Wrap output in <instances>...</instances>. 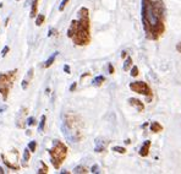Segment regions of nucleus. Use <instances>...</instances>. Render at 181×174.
<instances>
[{"label":"nucleus","instance_id":"26","mask_svg":"<svg viewBox=\"0 0 181 174\" xmlns=\"http://www.w3.org/2000/svg\"><path fill=\"white\" fill-rule=\"evenodd\" d=\"M64 71L67 72V74H70V66L69 65H64Z\"/></svg>","mask_w":181,"mask_h":174},{"label":"nucleus","instance_id":"29","mask_svg":"<svg viewBox=\"0 0 181 174\" xmlns=\"http://www.w3.org/2000/svg\"><path fill=\"white\" fill-rule=\"evenodd\" d=\"M126 56H127V52H125V50H124V52L121 53V58H123V59H125Z\"/></svg>","mask_w":181,"mask_h":174},{"label":"nucleus","instance_id":"19","mask_svg":"<svg viewBox=\"0 0 181 174\" xmlns=\"http://www.w3.org/2000/svg\"><path fill=\"white\" fill-rule=\"evenodd\" d=\"M70 1V0H63L61 1V4H60V6H59V11H63L64 9H65V6L67 5V3Z\"/></svg>","mask_w":181,"mask_h":174},{"label":"nucleus","instance_id":"11","mask_svg":"<svg viewBox=\"0 0 181 174\" xmlns=\"http://www.w3.org/2000/svg\"><path fill=\"white\" fill-rule=\"evenodd\" d=\"M38 3L39 0H33L32 1V9H31V17H34L37 15V10H38Z\"/></svg>","mask_w":181,"mask_h":174},{"label":"nucleus","instance_id":"9","mask_svg":"<svg viewBox=\"0 0 181 174\" xmlns=\"http://www.w3.org/2000/svg\"><path fill=\"white\" fill-rule=\"evenodd\" d=\"M131 68H132V58H131V56H127L126 60H125V63H124L123 69H124V71H129Z\"/></svg>","mask_w":181,"mask_h":174},{"label":"nucleus","instance_id":"12","mask_svg":"<svg viewBox=\"0 0 181 174\" xmlns=\"http://www.w3.org/2000/svg\"><path fill=\"white\" fill-rule=\"evenodd\" d=\"M44 20H45V16H44V15H42V14L38 15L37 18H36V25H37V26H41V25L44 22Z\"/></svg>","mask_w":181,"mask_h":174},{"label":"nucleus","instance_id":"4","mask_svg":"<svg viewBox=\"0 0 181 174\" xmlns=\"http://www.w3.org/2000/svg\"><path fill=\"white\" fill-rule=\"evenodd\" d=\"M130 90H132L133 92L138 93V94H143L146 96V102H151L153 98V92L152 88L149 87V85L145 81H135L130 83Z\"/></svg>","mask_w":181,"mask_h":174},{"label":"nucleus","instance_id":"16","mask_svg":"<svg viewBox=\"0 0 181 174\" xmlns=\"http://www.w3.org/2000/svg\"><path fill=\"white\" fill-rule=\"evenodd\" d=\"M138 74H139L138 68H137L136 65H133V66L131 68V76H132V77H136V76H138Z\"/></svg>","mask_w":181,"mask_h":174},{"label":"nucleus","instance_id":"1","mask_svg":"<svg viewBox=\"0 0 181 174\" xmlns=\"http://www.w3.org/2000/svg\"><path fill=\"white\" fill-rule=\"evenodd\" d=\"M141 18L145 34L158 41L165 32V5L163 0H141Z\"/></svg>","mask_w":181,"mask_h":174},{"label":"nucleus","instance_id":"23","mask_svg":"<svg viewBox=\"0 0 181 174\" xmlns=\"http://www.w3.org/2000/svg\"><path fill=\"white\" fill-rule=\"evenodd\" d=\"M91 172H92V173H98V166H97V164H94V166L92 167Z\"/></svg>","mask_w":181,"mask_h":174},{"label":"nucleus","instance_id":"27","mask_svg":"<svg viewBox=\"0 0 181 174\" xmlns=\"http://www.w3.org/2000/svg\"><path fill=\"white\" fill-rule=\"evenodd\" d=\"M27 85H28V81H27V80H23V81H22V88H27Z\"/></svg>","mask_w":181,"mask_h":174},{"label":"nucleus","instance_id":"15","mask_svg":"<svg viewBox=\"0 0 181 174\" xmlns=\"http://www.w3.org/2000/svg\"><path fill=\"white\" fill-rule=\"evenodd\" d=\"M73 173H87V169L85 167H82V166H78V167H76L73 169Z\"/></svg>","mask_w":181,"mask_h":174},{"label":"nucleus","instance_id":"10","mask_svg":"<svg viewBox=\"0 0 181 174\" xmlns=\"http://www.w3.org/2000/svg\"><path fill=\"white\" fill-rule=\"evenodd\" d=\"M58 54H59V52H55L54 54H51V55L49 56V59H48V60L45 61V64H44V68H49V66H50V65L55 61V58H56V55H58Z\"/></svg>","mask_w":181,"mask_h":174},{"label":"nucleus","instance_id":"2","mask_svg":"<svg viewBox=\"0 0 181 174\" xmlns=\"http://www.w3.org/2000/svg\"><path fill=\"white\" fill-rule=\"evenodd\" d=\"M78 18L72 20L67 30L69 38L73 41L76 45H87L91 42V21L89 11L87 8H81L77 12Z\"/></svg>","mask_w":181,"mask_h":174},{"label":"nucleus","instance_id":"18","mask_svg":"<svg viewBox=\"0 0 181 174\" xmlns=\"http://www.w3.org/2000/svg\"><path fill=\"white\" fill-rule=\"evenodd\" d=\"M29 148H26L25 150V152H23V159L27 162V161H29V156H31V154H29Z\"/></svg>","mask_w":181,"mask_h":174},{"label":"nucleus","instance_id":"14","mask_svg":"<svg viewBox=\"0 0 181 174\" xmlns=\"http://www.w3.org/2000/svg\"><path fill=\"white\" fill-rule=\"evenodd\" d=\"M45 120H47L45 115H42V118H41V123H39V126H38V130H39V131H43L44 125H45Z\"/></svg>","mask_w":181,"mask_h":174},{"label":"nucleus","instance_id":"20","mask_svg":"<svg viewBox=\"0 0 181 174\" xmlns=\"http://www.w3.org/2000/svg\"><path fill=\"white\" fill-rule=\"evenodd\" d=\"M42 166H43V168H42V169H39V170H38V173H48V167H47L43 162H42Z\"/></svg>","mask_w":181,"mask_h":174},{"label":"nucleus","instance_id":"31","mask_svg":"<svg viewBox=\"0 0 181 174\" xmlns=\"http://www.w3.org/2000/svg\"><path fill=\"white\" fill-rule=\"evenodd\" d=\"M0 173H1V174L4 173V170H3V168H1V167H0Z\"/></svg>","mask_w":181,"mask_h":174},{"label":"nucleus","instance_id":"24","mask_svg":"<svg viewBox=\"0 0 181 174\" xmlns=\"http://www.w3.org/2000/svg\"><path fill=\"white\" fill-rule=\"evenodd\" d=\"M108 69H109V74H114V66L111 64L108 65Z\"/></svg>","mask_w":181,"mask_h":174},{"label":"nucleus","instance_id":"30","mask_svg":"<svg viewBox=\"0 0 181 174\" xmlns=\"http://www.w3.org/2000/svg\"><path fill=\"white\" fill-rule=\"evenodd\" d=\"M125 142H126V144H127V145H129V144H130V142H131V140H130V139H127V140H126V141H125Z\"/></svg>","mask_w":181,"mask_h":174},{"label":"nucleus","instance_id":"17","mask_svg":"<svg viewBox=\"0 0 181 174\" xmlns=\"http://www.w3.org/2000/svg\"><path fill=\"white\" fill-rule=\"evenodd\" d=\"M28 148L31 150V152H34L36 148H37V142H36V141H31V142L28 144Z\"/></svg>","mask_w":181,"mask_h":174},{"label":"nucleus","instance_id":"22","mask_svg":"<svg viewBox=\"0 0 181 174\" xmlns=\"http://www.w3.org/2000/svg\"><path fill=\"white\" fill-rule=\"evenodd\" d=\"M34 121H36V120H34V118H33V117H31V118H28V119H27V124H28V125H33V124H34Z\"/></svg>","mask_w":181,"mask_h":174},{"label":"nucleus","instance_id":"6","mask_svg":"<svg viewBox=\"0 0 181 174\" xmlns=\"http://www.w3.org/2000/svg\"><path fill=\"white\" fill-rule=\"evenodd\" d=\"M129 103H130L131 106L136 107V109H137L138 112H143V110H145V104L142 103V101H139V99H137V98H130V99H129Z\"/></svg>","mask_w":181,"mask_h":174},{"label":"nucleus","instance_id":"8","mask_svg":"<svg viewBox=\"0 0 181 174\" xmlns=\"http://www.w3.org/2000/svg\"><path fill=\"white\" fill-rule=\"evenodd\" d=\"M105 81V77L103 76V75H99V76H97L95 79L93 80V86H97V87H99V86H102V83Z\"/></svg>","mask_w":181,"mask_h":174},{"label":"nucleus","instance_id":"21","mask_svg":"<svg viewBox=\"0 0 181 174\" xmlns=\"http://www.w3.org/2000/svg\"><path fill=\"white\" fill-rule=\"evenodd\" d=\"M7 52H9V47L6 45V47H4V49L1 50V55H3V56H5V55L7 54Z\"/></svg>","mask_w":181,"mask_h":174},{"label":"nucleus","instance_id":"13","mask_svg":"<svg viewBox=\"0 0 181 174\" xmlns=\"http://www.w3.org/2000/svg\"><path fill=\"white\" fill-rule=\"evenodd\" d=\"M113 151H115V152H117V153H121V154L126 153V148H125V147H121V146H114V147H113Z\"/></svg>","mask_w":181,"mask_h":174},{"label":"nucleus","instance_id":"25","mask_svg":"<svg viewBox=\"0 0 181 174\" xmlns=\"http://www.w3.org/2000/svg\"><path fill=\"white\" fill-rule=\"evenodd\" d=\"M76 86H77V83H76V82H73V83L71 85V87H70V91H71V92H73V91L76 90Z\"/></svg>","mask_w":181,"mask_h":174},{"label":"nucleus","instance_id":"7","mask_svg":"<svg viewBox=\"0 0 181 174\" xmlns=\"http://www.w3.org/2000/svg\"><path fill=\"white\" fill-rule=\"evenodd\" d=\"M149 128H151V131H152V132H155V134L163 131V125L159 124L158 121H152L151 125H149Z\"/></svg>","mask_w":181,"mask_h":174},{"label":"nucleus","instance_id":"28","mask_svg":"<svg viewBox=\"0 0 181 174\" xmlns=\"http://www.w3.org/2000/svg\"><path fill=\"white\" fill-rule=\"evenodd\" d=\"M176 50H177L179 53H181V42H179V43L176 44Z\"/></svg>","mask_w":181,"mask_h":174},{"label":"nucleus","instance_id":"5","mask_svg":"<svg viewBox=\"0 0 181 174\" xmlns=\"http://www.w3.org/2000/svg\"><path fill=\"white\" fill-rule=\"evenodd\" d=\"M151 146H152V141L146 140V141L142 144V146H141V150H139V156H142V157H147L148 154H149Z\"/></svg>","mask_w":181,"mask_h":174},{"label":"nucleus","instance_id":"3","mask_svg":"<svg viewBox=\"0 0 181 174\" xmlns=\"http://www.w3.org/2000/svg\"><path fill=\"white\" fill-rule=\"evenodd\" d=\"M48 152L50 154V159H51V163H53L54 168L59 169L60 166L63 164V162L65 161V158L67 157L66 145L61 141H59V140H54L53 141V147Z\"/></svg>","mask_w":181,"mask_h":174}]
</instances>
